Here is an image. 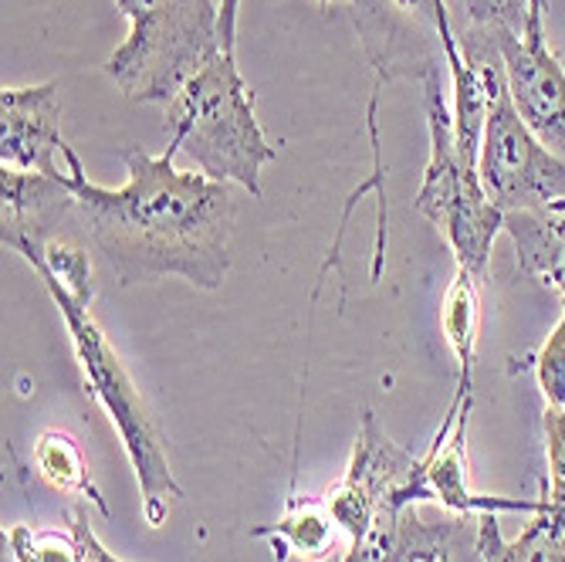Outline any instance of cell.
Returning a JSON list of instances; mask_svg holds the SVG:
<instances>
[{
    "label": "cell",
    "instance_id": "1",
    "mask_svg": "<svg viewBox=\"0 0 565 562\" xmlns=\"http://www.w3.org/2000/svg\"><path fill=\"white\" fill-rule=\"evenodd\" d=\"M62 157L68 160V187L78 197L75 227L126 285L146 278H183L203 291L224 285L237 221V200L227 183L177 170V146L157 157L132 142L119 146L129 180L116 190L88 180L72 146Z\"/></svg>",
    "mask_w": 565,
    "mask_h": 562
},
{
    "label": "cell",
    "instance_id": "2",
    "mask_svg": "<svg viewBox=\"0 0 565 562\" xmlns=\"http://www.w3.org/2000/svg\"><path fill=\"white\" fill-rule=\"evenodd\" d=\"M170 146L190 157L200 173L221 183H237L262 197V170L278 160V146L254 116L234 51H221L203 65L167 106Z\"/></svg>",
    "mask_w": 565,
    "mask_h": 562
},
{
    "label": "cell",
    "instance_id": "3",
    "mask_svg": "<svg viewBox=\"0 0 565 562\" xmlns=\"http://www.w3.org/2000/svg\"><path fill=\"white\" fill-rule=\"evenodd\" d=\"M44 288H47L51 301L58 305V312L68 326L78 367L85 377V390L92 393V400L102 406V411L109 414V421L122 441V450L136 471L139 495H142V519L149 529H160L170 519V508L183 498V488L177 485V478L170 471L167 441H163L157 421H152L142 393L136 390L129 370L122 367L106 332H102V326L95 322L92 301H82V298L62 291L58 285H44Z\"/></svg>",
    "mask_w": 565,
    "mask_h": 562
},
{
    "label": "cell",
    "instance_id": "4",
    "mask_svg": "<svg viewBox=\"0 0 565 562\" xmlns=\"http://www.w3.org/2000/svg\"><path fill=\"white\" fill-rule=\"evenodd\" d=\"M116 8L129 21V38L113 51L106 75L129 102L170 106L224 51L214 0H116Z\"/></svg>",
    "mask_w": 565,
    "mask_h": 562
},
{
    "label": "cell",
    "instance_id": "5",
    "mask_svg": "<svg viewBox=\"0 0 565 562\" xmlns=\"http://www.w3.org/2000/svg\"><path fill=\"white\" fill-rule=\"evenodd\" d=\"M457 41L488 88V116L478 152V177L484 193L504 214L535 211L565 200V157L552 152L519 116L504 82L498 34L465 24V31H457Z\"/></svg>",
    "mask_w": 565,
    "mask_h": 562
},
{
    "label": "cell",
    "instance_id": "6",
    "mask_svg": "<svg viewBox=\"0 0 565 562\" xmlns=\"http://www.w3.org/2000/svg\"><path fill=\"white\" fill-rule=\"evenodd\" d=\"M424 109H427V136L430 157L414 197V208L444 234L450 244L457 268L484 278L494 237L504 231V211L484 193L478 167L460 157L454 139V116L440 95L437 72H424Z\"/></svg>",
    "mask_w": 565,
    "mask_h": 562
},
{
    "label": "cell",
    "instance_id": "7",
    "mask_svg": "<svg viewBox=\"0 0 565 562\" xmlns=\"http://www.w3.org/2000/svg\"><path fill=\"white\" fill-rule=\"evenodd\" d=\"M475 403V380H457V393L430 441V450L417 457L414 471L393 495L390 508H409L434 501L450 516H539L542 498H501L481 495L468 481V421Z\"/></svg>",
    "mask_w": 565,
    "mask_h": 562
},
{
    "label": "cell",
    "instance_id": "8",
    "mask_svg": "<svg viewBox=\"0 0 565 562\" xmlns=\"http://www.w3.org/2000/svg\"><path fill=\"white\" fill-rule=\"evenodd\" d=\"M504 82L525 126L565 157V72L545 41V0H532L522 31H494Z\"/></svg>",
    "mask_w": 565,
    "mask_h": 562
},
{
    "label": "cell",
    "instance_id": "9",
    "mask_svg": "<svg viewBox=\"0 0 565 562\" xmlns=\"http://www.w3.org/2000/svg\"><path fill=\"white\" fill-rule=\"evenodd\" d=\"M417 457L406 447H399L386 431L376 424V414H363V427L352 444L345 475L326 491V505L339 526V532L352 539L363 536L383 508H390L393 495L403 488V481L414 471Z\"/></svg>",
    "mask_w": 565,
    "mask_h": 562
},
{
    "label": "cell",
    "instance_id": "10",
    "mask_svg": "<svg viewBox=\"0 0 565 562\" xmlns=\"http://www.w3.org/2000/svg\"><path fill=\"white\" fill-rule=\"evenodd\" d=\"M65 149L58 82L0 88V167L65 177L58 170V152Z\"/></svg>",
    "mask_w": 565,
    "mask_h": 562
},
{
    "label": "cell",
    "instance_id": "11",
    "mask_svg": "<svg viewBox=\"0 0 565 562\" xmlns=\"http://www.w3.org/2000/svg\"><path fill=\"white\" fill-rule=\"evenodd\" d=\"M78 197L65 177L21 173L0 167V244L14 254L44 251L75 227Z\"/></svg>",
    "mask_w": 565,
    "mask_h": 562
},
{
    "label": "cell",
    "instance_id": "12",
    "mask_svg": "<svg viewBox=\"0 0 565 562\" xmlns=\"http://www.w3.org/2000/svg\"><path fill=\"white\" fill-rule=\"evenodd\" d=\"M457 532L460 516L430 522L417 505L383 508L339 562H440L450 559Z\"/></svg>",
    "mask_w": 565,
    "mask_h": 562
},
{
    "label": "cell",
    "instance_id": "13",
    "mask_svg": "<svg viewBox=\"0 0 565 562\" xmlns=\"http://www.w3.org/2000/svg\"><path fill=\"white\" fill-rule=\"evenodd\" d=\"M504 234L515 244L519 272L548 285L565 301V200L504 214Z\"/></svg>",
    "mask_w": 565,
    "mask_h": 562
},
{
    "label": "cell",
    "instance_id": "14",
    "mask_svg": "<svg viewBox=\"0 0 565 562\" xmlns=\"http://www.w3.org/2000/svg\"><path fill=\"white\" fill-rule=\"evenodd\" d=\"M335 519L326 498H301L291 495L285 516L275 526H258L250 536L271 542L278 562L301 559V562H326L335 552Z\"/></svg>",
    "mask_w": 565,
    "mask_h": 562
},
{
    "label": "cell",
    "instance_id": "15",
    "mask_svg": "<svg viewBox=\"0 0 565 562\" xmlns=\"http://www.w3.org/2000/svg\"><path fill=\"white\" fill-rule=\"evenodd\" d=\"M478 555L481 562H565V522L539 512L519 539H504L498 516H478Z\"/></svg>",
    "mask_w": 565,
    "mask_h": 562
},
{
    "label": "cell",
    "instance_id": "16",
    "mask_svg": "<svg viewBox=\"0 0 565 562\" xmlns=\"http://www.w3.org/2000/svg\"><path fill=\"white\" fill-rule=\"evenodd\" d=\"M34 468H38V478L47 481L55 491L75 495V498L95 505L98 516H106V519L113 516L92 471H88V462H85L78 441L68 431H44L34 441Z\"/></svg>",
    "mask_w": 565,
    "mask_h": 562
},
{
    "label": "cell",
    "instance_id": "17",
    "mask_svg": "<svg viewBox=\"0 0 565 562\" xmlns=\"http://www.w3.org/2000/svg\"><path fill=\"white\" fill-rule=\"evenodd\" d=\"M440 329L457 356V380H475V356H478V332H481V278L457 268L454 282L444 295Z\"/></svg>",
    "mask_w": 565,
    "mask_h": 562
},
{
    "label": "cell",
    "instance_id": "18",
    "mask_svg": "<svg viewBox=\"0 0 565 562\" xmlns=\"http://www.w3.org/2000/svg\"><path fill=\"white\" fill-rule=\"evenodd\" d=\"M11 562H85L78 536H65L55 529H31V526H11L4 532Z\"/></svg>",
    "mask_w": 565,
    "mask_h": 562
},
{
    "label": "cell",
    "instance_id": "19",
    "mask_svg": "<svg viewBox=\"0 0 565 562\" xmlns=\"http://www.w3.org/2000/svg\"><path fill=\"white\" fill-rule=\"evenodd\" d=\"M545 457L548 475L542 481V512L565 522V406H545Z\"/></svg>",
    "mask_w": 565,
    "mask_h": 562
},
{
    "label": "cell",
    "instance_id": "20",
    "mask_svg": "<svg viewBox=\"0 0 565 562\" xmlns=\"http://www.w3.org/2000/svg\"><path fill=\"white\" fill-rule=\"evenodd\" d=\"M535 377L545 406H565V312L535 356Z\"/></svg>",
    "mask_w": 565,
    "mask_h": 562
},
{
    "label": "cell",
    "instance_id": "21",
    "mask_svg": "<svg viewBox=\"0 0 565 562\" xmlns=\"http://www.w3.org/2000/svg\"><path fill=\"white\" fill-rule=\"evenodd\" d=\"M532 0H465V24L481 31H522Z\"/></svg>",
    "mask_w": 565,
    "mask_h": 562
},
{
    "label": "cell",
    "instance_id": "22",
    "mask_svg": "<svg viewBox=\"0 0 565 562\" xmlns=\"http://www.w3.org/2000/svg\"><path fill=\"white\" fill-rule=\"evenodd\" d=\"M72 532H75L78 542H82L85 562H122L116 552H109L106 545H102V539L92 532V526H88V508H85V505H78L75 512H72Z\"/></svg>",
    "mask_w": 565,
    "mask_h": 562
},
{
    "label": "cell",
    "instance_id": "23",
    "mask_svg": "<svg viewBox=\"0 0 565 562\" xmlns=\"http://www.w3.org/2000/svg\"><path fill=\"white\" fill-rule=\"evenodd\" d=\"M440 562H450V559H440Z\"/></svg>",
    "mask_w": 565,
    "mask_h": 562
}]
</instances>
